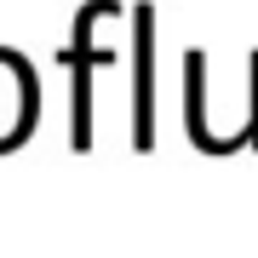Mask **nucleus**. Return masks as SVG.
Returning a JSON list of instances; mask_svg holds the SVG:
<instances>
[{
    "label": "nucleus",
    "mask_w": 258,
    "mask_h": 258,
    "mask_svg": "<svg viewBox=\"0 0 258 258\" xmlns=\"http://www.w3.org/2000/svg\"><path fill=\"white\" fill-rule=\"evenodd\" d=\"M98 12H103V0H92V6L75 18V40H81V52H75V132H69L75 149L92 144V63H115L109 52H92V46H86V40H92V29H98V23H92Z\"/></svg>",
    "instance_id": "1"
}]
</instances>
